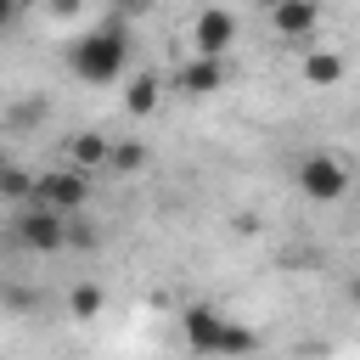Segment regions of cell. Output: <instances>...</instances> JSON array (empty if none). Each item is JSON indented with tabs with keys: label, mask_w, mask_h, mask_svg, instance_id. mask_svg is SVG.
<instances>
[{
	"label": "cell",
	"mask_w": 360,
	"mask_h": 360,
	"mask_svg": "<svg viewBox=\"0 0 360 360\" xmlns=\"http://www.w3.org/2000/svg\"><path fill=\"white\" fill-rule=\"evenodd\" d=\"M180 338L197 360H253L259 354V332L242 326L236 315L214 309V304H186L180 309Z\"/></svg>",
	"instance_id": "obj_1"
},
{
	"label": "cell",
	"mask_w": 360,
	"mask_h": 360,
	"mask_svg": "<svg viewBox=\"0 0 360 360\" xmlns=\"http://www.w3.org/2000/svg\"><path fill=\"white\" fill-rule=\"evenodd\" d=\"M68 68H73V79H84V84H118V79L129 73V28H124V11L90 22V28L68 45Z\"/></svg>",
	"instance_id": "obj_2"
},
{
	"label": "cell",
	"mask_w": 360,
	"mask_h": 360,
	"mask_svg": "<svg viewBox=\"0 0 360 360\" xmlns=\"http://www.w3.org/2000/svg\"><path fill=\"white\" fill-rule=\"evenodd\" d=\"M292 180H298V191H304L309 202H343L354 174H349V163H343L338 152H309V158H298Z\"/></svg>",
	"instance_id": "obj_3"
},
{
	"label": "cell",
	"mask_w": 360,
	"mask_h": 360,
	"mask_svg": "<svg viewBox=\"0 0 360 360\" xmlns=\"http://www.w3.org/2000/svg\"><path fill=\"white\" fill-rule=\"evenodd\" d=\"M11 236H17L28 253H62V248H73V225H68L56 208H39V202H22V208H17Z\"/></svg>",
	"instance_id": "obj_4"
},
{
	"label": "cell",
	"mask_w": 360,
	"mask_h": 360,
	"mask_svg": "<svg viewBox=\"0 0 360 360\" xmlns=\"http://www.w3.org/2000/svg\"><path fill=\"white\" fill-rule=\"evenodd\" d=\"M236 34H242V17H236L231 6H202V11L191 17V56L225 62L231 45H236Z\"/></svg>",
	"instance_id": "obj_5"
},
{
	"label": "cell",
	"mask_w": 360,
	"mask_h": 360,
	"mask_svg": "<svg viewBox=\"0 0 360 360\" xmlns=\"http://www.w3.org/2000/svg\"><path fill=\"white\" fill-rule=\"evenodd\" d=\"M90 191H96V180H90L84 169H73V163L45 169V174L34 180V202H39V208H56L62 219H68V214H79V208L90 202Z\"/></svg>",
	"instance_id": "obj_6"
},
{
	"label": "cell",
	"mask_w": 360,
	"mask_h": 360,
	"mask_svg": "<svg viewBox=\"0 0 360 360\" xmlns=\"http://www.w3.org/2000/svg\"><path fill=\"white\" fill-rule=\"evenodd\" d=\"M321 17H326V11H321L315 0H276V6H270V34H281V39H292V45H298V39H315V34H321Z\"/></svg>",
	"instance_id": "obj_7"
},
{
	"label": "cell",
	"mask_w": 360,
	"mask_h": 360,
	"mask_svg": "<svg viewBox=\"0 0 360 360\" xmlns=\"http://www.w3.org/2000/svg\"><path fill=\"white\" fill-rule=\"evenodd\" d=\"M174 90H180V96H191V101H202V96L225 90V62H202V56H186V62L174 68Z\"/></svg>",
	"instance_id": "obj_8"
},
{
	"label": "cell",
	"mask_w": 360,
	"mask_h": 360,
	"mask_svg": "<svg viewBox=\"0 0 360 360\" xmlns=\"http://www.w3.org/2000/svg\"><path fill=\"white\" fill-rule=\"evenodd\" d=\"M158 101H163V79H158L152 68H141L135 79H124V112H129V118H152Z\"/></svg>",
	"instance_id": "obj_9"
},
{
	"label": "cell",
	"mask_w": 360,
	"mask_h": 360,
	"mask_svg": "<svg viewBox=\"0 0 360 360\" xmlns=\"http://www.w3.org/2000/svg\"><path fill=\"white\" fill-rule=\"evenodd\" d=\"M68 163L84 169V174H96L101 163H112V141H107L101 129H79V135L68 141Z\"/></svg>",
	"instance_id": "obj_10"
},
{
	"label": "cell",
	"mask_w": 360,
	"mask_h": 360,
	"mask_svg": "<svg viewBox=\"0 0 360 360\" xmlns=\"http://www.w3.org/2000/svg\"><path fill=\"white\" fill-rule=\"evenodd\" d=\"M343 73H349V62H343L338 51H326V45L304 51V84H315V90H332V84H343Z\"/></svg>",
	"instance_id": "obj_11"
},
{
	"label": "cell",
	"mask_w": 360,
	"mask_h": 360,
	"mask_svg": "<svg viewBox=\"0 0 360 360\" xmlns=\"http://www.w3.org/2000/svg\"><path fill=\"white\" fill-rule=\"evenodd\" d=\"M101 309H107V292H101L96 281H73V287H68V315H73V321H96Z\"/></svg>",
	"instance_id": "obj_12"
},
{
	"label": "cell",
	"mask_w": 360,
	"mask_h": 360,
	"mask_svg": "<svg viewBox=\"0 0 360 360\" xmlns=\"http://www.w3.org/2000/svg\"><path fill=\"white\" fill-rule=\"evenodd\" d=\"M34 180H39V174H28L22 163H6V169H0V197H6V202H34Z\"/></svg>",
	"instance_id": "obj_13"
},
{
	"label": "cell",
	"mask_w": 360,
	"mask_h": 360,
	"mask_svg": "<svg viewBox=\"0 0 360 360\" xmlns=\"http://www.w3.org/2000/svg\"><path fill=\"white\" fill-rule=\"evenodd\" d=\"M107 169H118V174H135V169H146V146H141V141H118Z\"/></svg>",
	"instance_id": "obj_14"
},
{
	"label": "cell",
	"mask_w": 360,
	"mask_h": 360,
	"mask_svg": "<svg viewBox=\"0 0 360 360\" xmlns=\"http://www.w3.org/2000/svg\"><path fill=\"white\" fill-rule=\"evenodd\" d=\"M11 17H17V6H11V0H0V28H6Z\"/></svg>",
	"instance_id": "obj_15"
},
{
	"label": "cell",
	"mask_w": 360,
	"mask_h": 360,
	"mask_svg": "<svg viewBox=\"0 0 360 360\" xmlns=\"http://www.w3.org/2000/svg\"><path fill=\"white\" fill-rule=\"evenodd\" d=\"M6 163H11V158H6V146H0V169H6Z\"/></svg>",
	"instance_id": "obj_16"
}]
</instances>
